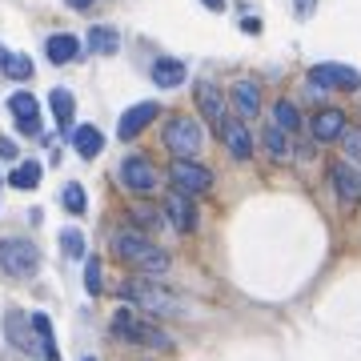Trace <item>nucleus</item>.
I'll use <instances>...</instances> for the list:
<instances>
[{
	"label": "nucleus",
	"instance_id": "obj_33",
	"mask_svg": "<svg viewBox=\"0 0 361 361\" xmlns=\"http://www.w3.org/2000/svg\"><path fill=\"white\" fill-rule=\"evenodd\" d=\"M293 8H297V16L305 20V16H313V8H317V0H297Z\"/></svg>",
	"mask_w": 361,
	"mask_h": 361
},
{
	"label": "nucleus",
	"instance_id": "obj_19",
	"mask_svg": "<svg viewBox=\"0 0 361 361\" xmlns=\"http://www.w3.org/2000/svg\"><path fill=\"white\" fill-rule=\"evenodd\" d=\"M73 145H77V153L85 157V161H92V157L104 149V137L97 125H80V129H73Z\"/></svg>",
	"mask_w": 361,
	"mask_h": 361
},
{
	"label": "nucleus",
	"instance_id": "obj_27",
	"mask_svg": "<svg viewBox=\"0 0 361 361\" xmlns=\"http://www.w3.org/2000/svg\"><path fill=\"white\" fill-rule=\"evenodd\" d=\"M61 249H65V257H73V261L85 257V237H80V229H65V233H61Z\"/></svg>",
	"mask_w": 361,
	"mask_h": 361
},
{
	"label": "nucleus",
	"instance_id": "obj_1",
	"mask_svg": "<svg viewBox=\"0 0 361 361\" xmlns=\"http://www.w3.org/2000/svg\"><path fill=\"white\" fill-rule=\"evenodd\" d=\"M121 301H129V305L153 313V317H177V313H185V301L177 293H169L165 285L149 281V277H133V281L121 285Z\"/></svg>",
	"mask_w": 361,
	"mask_h": 361
},
{
	"label": "nucleus",
	"instance_id": "obj_17",
	"mask_svg": "<svg viewBox=\"0 0 361 361\" xmlns=\"http://www.w3.org/2000/svg\"><path fill=\"white\" fill-rule=\"evenodd\" d=\"M149 77H153L157 89H177L180 80H185V65H180V61H173V56H161Z\"/></svg>",
	"mask_w": 361,
	"mask_h": 361
},
{
	"label": "nucleus",
	"instance_id": "obj_38",
	"mask_svg": "<svg viewBox=\"0 0 361 361\" xmlns=\"http://www.w3.org/2000/svg\"><path fill=\"white\" fill-rule=\"evenodd\" d=\"M8 56H13V52L4 49V44H0V65H4V61H8Z\"/></svg>",
	"mask_w": 361,
	"mask_h": 361
},
{
	"label": "nucleus",
	"instance_id": "obj_37",
	"mask_svg": "<svg viewBox=\"0 0 361 361\" xmlns=\"http://www.w3.org/2000/svg\"><path fill=\"white\" fill-rule=\"evenodd\" d=\"M205 8H213V13H217V8H225V0H205Z\"/></svg>",
	"mask_w": 361,
	"mask_h": 361
},
{
	"label": "nucleus",
	"instance_id": "obj_23",
	"mask_svg": "<svg viewBox=\"0 0 361 361\" xmlns=\"http://www.w3.org/2000/svg\"><path fill=\"white\" fill-rule=\"evenodd\" d=\"M4 329H8V337H13L20 349H32V337H28V329H32V317H28V329H25V317L16 310H8V322H4Z\"/></svg>",
	"mask_w": 361,
	"mask_h": 361
},
{
	"label": "nucleus",
	"instance_id": "obj_7",
	"mask_svg": "<svg viewBox=\"0 0 361 361\" xmlns=\"http://www.w3.org/2000/svg\"><path fill=\"white\" fill-rule=\"evenodd\" d=\"M310 80L317 89H341V92H353L361 89V73L349 65H313Z\"/></svg>",
	"mask_w": 361,
	"mask_h": 361
},
{
	"label": "nucleus",
	"instance_id": "obj_22",
	"mask_svg": "<svg viewBox=\"0 0 361 361\" xmlns=\"http://www.w3.org/2000/svg\"><path fill=\"white\" fill-rule=\"evenodd\" d=\"M329 177H334V189L341 193V201H357L361 197V180H357V173H353L349 165H334Z\"/></svg>",
	"mask_w": 361,
	"mask_h": 361
},
{
	"label": "nucleus",
	"instance_id": "obj_14",
	"mask_svg": "<svg viewBox=\"0 0 361 361\" xmlns=\"http://www.w3.org/2000/svg\"><path fill=\"white\" fill-rule=\"evenodd\" d=\"M345 129L349 125H345V116L337 113V109H322V113L313 116V137H317V141H337Z\"/></svg>",
	"mask_w": 361,
	"mask_h": 361
},
{
	"label": "nucleus",
	"instance_id": "obj_2",
	"mask_svg": "<svg viewBox=\"0 0 361 361\" xmlns=\"http://www.w3.org/2000/svg\"><path fill=\"white\" fill-rule=\"evenodd\" d=\"M113 249L121 261H129V265H137L141 273H165L169 269V257L161 253V249L149 241V237H141V233L133 229H121L113 237Z\"/></svg>",
	"mask_w": 361,
	"mask_h": 361
},
{
	"label": "nucleus",
	"instance_id": "obj_8",
	"mask_svg": "<svg viewBox=\"0 0 361 361\" xmlns=\"http://www.w3.org/2000/svg\"><path fill=\"white\" fill-rule=\"evenodd\" d=\"M217 137L225 141V149H229L237 161H249L253 157V137H249V129H245V121H221V129H217Z\"/></svg>",
	"mask_w": 361,
	"mask_h": 361
},
{
	"label": "nucleus",
	"instance_id": "obj_24",
	"mask_svg": "<svg viewBox=\"0 0 361 361\" xmlns=\"http://www.w3.org/2000/svg\"><path fill=\"white\" fill-rule=\"evenodd\" d=\"M8 180H13L16 189H37V185H40V165H37V161H20Z\"/></svg>",
	"mask_w": 361,
	"mask_h": 361
},
{
	"label": "nucleus",
	"instance_id": "obj_3",
	"mask_svg": "<svg viewBox=\"0 0 361 361\" xmlns=\"http://www.w3.org/2000/svg\"><path fill=\"white\" fill-rule=\"evenodd\" d=\"M113 334L133 341V345H149V349H173V337L161 334L157 322H145L141 313L133 310H116L113 313Z\"/></svg>",
	"mask_w": 361,
	"mask_h": 361
},
{
	"label": "nucleus",
	"instance_id": "obj_35",
	"mask_svg": "<svg viewBox=\"0 0 361 361\" xmlns=\"http://www.w3.org/2000/svg\"><path fill=\"white\" fill-rule=\"evenodd\" d=\"M241 28H245L249 37H257V32H261V20H257V16H253V20H241Z\"/></svg>",
	"mask_w": 361,
	"mask_h": 361
},
{
	"label": "nucleus",
	"instance_id": "obj_15",
	"mask_svg": "<svg viewBox=\"0 0 361 361\" xmlns=\"http://www.w3.org/2000/svg\"><path fill=\"white\" fill-rule=\"evenodd\" d=\"M49 109H52V116H56V125L61 129H73V116H77V97L68 89H52L49 92Z\"/></svg>",
	"mask_w": 361,
	"mask_h": 361
},
{
	"label": "nucleus",
	"instance_id": "obj_10",
	"mask_svg": "<svg viewBox=\"0 0 361 361\" xmlns=\"http://www.w3.org/2000/svg\"><path fill=\"white\" fill-rule=\"evenodd\" d=\"M165 217H169V225H173V229H180V233H193L197 229V209H193V201H189V193H180V189H173V193H169Z\"/></svg>",
	"mask_w": 361,
	"mask_h": 361
},
{
	"label": "nucleus",
	"instance_id": "obj_29",
	"mask_svg": "<svg viewBox=\"0 0 361 361\" xmlns=\"http://www.w3.org/2000/svg\"><path fill=\"white\" fill-rule=\"evenodd\" d=\"M65 209L68 213H85V189L80 185H65Z\"/></svg>",
	"mask_w": 361,
	"mask_h": 361
},
{
	"label": "nucleus",
	"instance_id": "obj_31",
	"mask_svg": "<svg viewBox=\"0 0 361 361\" xmlns=\"http://www.w3.org/2000/svg\"><path fill=\"white\" fill-rule=\"evenodd\" d=\"M341 145H345L349 161H361V129H345L341 133Z\"/></svg>",
	"mask_w": 361,
	"mask_h": 361
},
{
	"label": "nucleus",
	"instance_id": "obj_6",
	"mask_svg": "<svg viewBox=\"0 0 361 361\" xmlns=\"http://www.w3.org/2000/svg\"><path fill=\"white\" fill-rule=\"evenodd\" d=\"M169 177H173V189H180V193H209V185H213V173L189 157H177Z\"/></svg>",
	"mask_w": 361,
	"mask_h": 361
},
{
	"label": "nucleus",
	"instance_id": "obj_9",
	"mask_svg": "<svg viewBox=\"0 0 361 361\" xmlns=\"http://www.w3.org/2000/svg\"><path fill=\"white\" fill-rule=\"evenodd\" d=\"M121 180L129 185L133 193H153V189H157V173H153V165H149L145 157H125V165H121Z\"/></svg>",
	"mask_w": 361,
	"mask_h": 361
},
{
	"label": "nucleus",
	"instance_id": "obj_32",
	"mask_svg": "<svg viewBox=\"0 0 361 361\" xmlns=\"http://www.w3.org/2000/svg\"><path fill=\"white\" fill-rule=\"evenodd\" d=\"M133 217L141 221L145 229H153V225H161V217H165V213H157V209H133Z\"/></svg>",
	"mask_w": 361,
	"mask_h": 361
},
{
	"label": "nucleus",
	"instance_id": "obj_26",
	"mask_svg": "<svg viewBox=\"0 0 361 361\" xmlns=\"http://www.w3.org/2000/svg\"><path fill=\"white\" fill-rule=\"evenodd\" d=\"M273 125H281L285 133H293L297 125H301V116H297V109L289 101H277V109H273Z\"/></svg>",
	"mask_w": 361,
	"mask_h": 361
},
{
	"label": "nucleus",
	"instance_id": "obj_18",
	"mask_svg": "<svg viewBox=\"0 0 361 361\" xmlns=\"http://www.w3.org/2000/svg\"><path fill=\"white\" fill-rule=\"evenodd\" d=\"M233 104H237V113L241 116H257L261 89L253 85V80H237V85H233Z\"/></svg>",
	"mask_w": 361,
	"mask_h": 361
},
{
	"label": "nucleus",
	"instance_id": "obj_36",
	"mask_svg": "<svg viewBox=\"0 0 361 361\" xmlns=\"http://www.w3.org/2000/svg\"><path fill=\"white\" fill-rule=\"evenodd\" d=\"M65 4H68V8H89L92 0H65Z\"/></svg>",
	"mask_w": 361,
	"mask_h": 361
},
{
	"label": "nucleus",
	"instance_id": "obj_25",
	"mask_svg": "<svg viewBox=\"0 0 361 361\" xmlns=\"http://www.w3.org/2000/svg\"><path fill=\"white\" fill-rule=\"evenodd\" d=\"M265 149H269L273 161H285V157H289V141H285L281 125H269V129H265Z\"/></svg>",
	"mask_w": 361,
	"mask_h": 361
},
{
	"label": "nucleus",
	"instance_id": "obj_4",
	"mask_svg": "<svg viewBox=\"0 0 361 361\" xmlns=\"http://www.w3.org/2000/svg\"><path fill=\"white\" fill-rule=\"evenodd\" d=\"M0 269L8 277H32L40 269V249L25 237H4L0 241Z\"/></svg>",
	"mask_w": 361,
	"mask_h": 361
},
{
	"label": "nucleus",
	"instance_id": "obj_5",
	"mask_svg": "<svg viewBox=\"0 0 361 361\" xmlns=\"http://www.w3.org/2000/svg\"><path fill=\"white\" fill-rule=\"evenodd\" d=\"M165 145L173 157H193L201 149V125L189 121V116H173L165 129Z\"/></svg>",
	"mask_w": 361,
	"mask_h": 361
},
{
	"label": "nucleus",
	"instance_id": "obj_30",
	"mask_svg": "<svg viewBox=\"0 0 361 361\" xmlns=\"http://www.w3.org/2000/svg\"><path fill=\"white\" fill-rule=\"evenodd\" d=\"M85 289H89L92 297L101 293V261H97V257H92L89 265H85Z\"/></svg>",
	"mask_w": 361,
	"mask_h": 361
},
{
	"label": "nucleus",
	"instance_id": "obj_20",
	"mask_svg": "<svg viewBox=\"0 0 361 361\" xmlns=\"http://www.w3.org/2000/svg\"><path fill=\"white\" fill-rule=\"evenodd\" d=\"M44 52H49L52 65H68V61H73V56L80 52V44H77V37H68V32H56V37H49Z\"/></svg>",
	"mask_w": 361,
	"mask_h": 361
},
{
	"label": "nucleus",
	"instance_id": "obj_12",
	"mask_svg": "<svg viewBox=\"0 0 361 361\" xmlns=\"http://www.w3.org/2000/svg\"><path fill=\"white\" fill-rule=\"evenodd\" d=\"M8 109H13L20 133L40 137V104H37V97H28V92H13V97H8Z\"/></svg>",
	"mask_w": 361,
	"mask_h": 361
},
{
	"label": "nucleus",
	"instance_id": "obj_28",
	"mask_svg": "<svg viewBox=\"0 0 361 361\" xmlns=\"http://www.w3.org/2000/svg\"><path fill=\"white\" fill-rule=\"evenodd\" d=\"M4 73H8L13 80H28V77H32V61L20 56V52H13V56L4 61Z\"/></svg>",
	"mask_w": 361,
	"mask_h": 361
},
{
	"label": "nucleus",
	"instance_id": "obj_39",
	"mask_svg": "<svg viewBox=\"0 0 361 361\" xmlns=\"http://www.w3.org/2000/svg\"><path fill=\"white\" fill-rule=\"evenodd\" d=\"M85 361H92V357H85Z\"/></svg>",
	"mask_w": 361,
	"mask_h": 361
},
{
	"label": "nucleus",
	"instance_id": "obj_11",
	"mask_svg": "<svg viewBox=\"0 0 361 361\" xmlns=\"http://www.w3.org/2000/svg\"><path fill=\"white\" fill-rule=\"evenodd\" d=\"M157 113H161V109H157V101L133 104L129 113L121 116V125H116V137H121V141H133V137H137L141 129H149V125H153V121H157Z\"/></svg>",
	"mask_w": 361,
	"mask_h": 361
},
{
	"label": "nucleus",
	"instance_id": "obj_13",
	"mask_svg": "<svg viewBox=\"0 0 361 361\" xmlns=\"http://www.w3.org/2000/svg\"><path fill=\"white\" fill-rule=\"evenodd\" d=\"M197 104H201V116H205L213 129H221V121H225V101H221V92L209 85V80H201L197 85Z\"/></svg>",
	"mask_w": 361,
	"mask_h": 361
},
{
	"label": "nucleus",
	"instance_id": "obj_16",
	"mask_svg": "<svg viewBox=\"0 0 361 361\" xmlns=\"http://www.w3.org/2000/svg\"><path fill=\"white\" fill-rule=\"evenodd\" d=\"M121 49V32L109 25H92L89 28V52L92 56H113V52Z\"/></svg>",
	"mask_w": 361,
	"mask_h": 361
},
{
	"label": "nucleus",
	"instance_id": "obj_21",
	"mask_svg": "<svg viewBox=\"0 0 361 361\" xmlns=\"http://www.w3.org/2000/svg\"><path fill=\"white\" fill-rule=\"evenodd\" d=\"M32 334H37V341H40V357L61 361V349H56V341H52V322L44 317V313H32Z\"/></svg>",
	"mask_w": 361,
	"mask_h": 361
},
{
	"label": "nucleus",
	"instance_id": "obj_34",
	"mask_svg": "<svg viewBox=\"0 0 361 361\" xmlns=\"http://www.w3.org/2000/svg\"><path fill=\"white\" fill-rule=\"evenodd\" d=\"M0 157H16V145L8 137H0Z\"/></svg>",
	"mask_w": 361,
	"mask_h": 361
}]
</instances>
